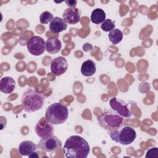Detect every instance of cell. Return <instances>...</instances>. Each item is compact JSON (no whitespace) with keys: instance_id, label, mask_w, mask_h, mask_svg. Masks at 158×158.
<instances>
[{"instance_id":"6da1fadb","label":"cell","mask_w":158,"mask_h":158,"mask_svg":"<svg viewBox=\"0 0 158 158\" xmlns=\"http://www.w3.org/2000/svg\"><path fill=\"white\" fill-rule=\"evenodd\" d=\"M89 151V145L87 141L78 135L68 138L63 148V152L67 158H86Z\"/></svg>"},{"instance_id":"7a4b0ae2","label":"cell","mask_w":158,"mask_h":158,"mask_svg":"<svg viewBox=\"0 0 158 158\" xmlns=\"http://www.w3.org/2000/svg\"><path fill=\"white\" fill-rule=\"evenodd\" d=\"M45 96L36 89L29 87L25 91L21 98L23 109L28 113L36 112L41 109L44 102Z\"/></svg>"},{"instance_id":"3957f363","label":"cell","mask_w":158,"mask_h":158,"mask_svg":"<svg viewBox=\"0 0 158 158\" xmlns=\"http://www.w3.org/2000/svg\"><path fill=\"white\" fill-rule=\"evenodd\" d=\"M69 110L66 106L56 102L48 107L45 113L47 121L52 125H60L68 118Z\"/></svg>"},{"instance_id":"277c9868","label":"cell","mask_w":158,"mask_h":158,"mask_svg":"<svg viewBox=\"0 0 158 158\" xmlns=\"http://www.w3.org/2000/svg\"><path fill=\"white\" fill-rule=\"evenodd\" d=\"M97 120L99 125L103 129L110 132L122 127L123 117L113 110H108L98 116Z\"/></svg>"},{"instance_id":"5b68a950","label":"cell","mask_w":158,"mask_h":158,"mask_svg":"<svg viewBox=\"0 0 158 158\" xmlns=\"http://www.w3.org/2000/svg\"><path fill=\"white\" fill-rule=\"evenodd\" d=\"M110 137L112 140L122 145H128L132 143L136 138V131L130 126L110 131Z\"/></svg>"},{"instance_id":"8992f818","label":"cell","mask_w":158,"mask_h":158,"mask_svg":"<svg viewBox=\"0 0 158 158\" xmlns=\"http://www.w3.org/2000/svg\"><path fill=\"white\" fill-rule=\"evenodd\" d=\"M28 51L32 55L38 56L43 54L46 50V41L39 36L31 37L27 43Z\"/></svg>"},{"instance_id":"52a82bcc","label":"cell","mask_w":158,"mask_h":158,"mask_svg":"<svg viewBox=\"0 0 158 158\" xmlns=\"http://www.w3.org/2000/svg\"><path fill=\"white\" fill-rule=\"evenodd\" d=\"M62 146V141L55 135L49 136L41 138L38 143V148L47 152L55 151Z\"/></svg>"},{"instance_id":"ba28073f","label":"cell","mask_w":158,"mask_h":158,"mask_svg":"<svg viewBox=\"0 0 158 158\" xmlns=\"http://www.w3.org/2000/svg\"><path fill=\"white\" fill-rule=\"evenodd\" d=\"M109 104L112 109L122 117L130 118L131 116V112L128 107V104L123 100L114 97L110 99Z\"/></svg>"},{"instance_id":"9c48e42d","label":"cell","mask_w":158,"mask_h":158,"mask_svg":"<svg viewBox=\"0 0 158 158\" xmlns=\"http://www.w3.org/2000/svg\"><path fill=\"white\" fill-rule=\"evenodd\" d=\"M35 130L41 138L54 135V128L52 124L49 123L45 117H42L36 124Z\"/></svg>"},{"instance_id":"30bf717a","label":"cell","mask_w":158,"mask_h":158,"mask_svg":"<svg viewBox=\"0 0 158 158\" xmlns=\"http://www.w3.org/2000/svg\"><path fill=\"white\" fill-rule=\"evenodd\" d=\"M68 63L63 57H57L51 63V70L56 76H60L67 72Z\"/></svg>"},{"instance_id":"8fae6325","label":"cell","mask_w":158,"mask_h":158,"mask_svg":"<svg viewBox=\"0 0 158 158\" xmlns=\"http://www.w3.org/2000/svg\"><path fill=\"white\" fill-rule=\"evenodd\" d=\"M62 17L66 23L76 24L80 20V11L77 7H68L64 10Z\"/></svg>"},{"instance_id":"7c38bea8","label":"cell","mask_w":158,"mask_h":158,"mask_svg":"<svg viewBox=\"0 0 158 158\" xmlns=\"http://www.w3.org/2000/svg\"><path fill=\"white\" fill-rule=\"evenodd\" d=\"M15 88V81L10 77H4L0 80V91L5 94L12 93Z\"/></svg>"},{"instance_id":"4fadbf2b","label":"cell","mask_w":158,"mask_h":158,"mask_svg":"<svg viewBox=\"0 0 158 158\" xmlns=\"http://www.w3.org/2000/svg\"><path fill=\"white\" fill-rule=\"evenodd\" d=\"M38 146L31 141H23L19 146V152L21 156H28L32 152L36 151Z\"/></svg>"},{"instance_id":"5bb4252c","label":"cell","mask_w":158,"mask_h":158,"mask_svg":"<svg viewBox=\"0 0 158 158\" xmlns=\"http://www.w3.org/2000/svg\"><path fill=\"white\" fill-rule=\"evenodd\" d=\"M67 27V23L64 20L59 17H55L51 21L49 28L51 32L53 33H59L66 30Z\"/></svg>"},{"instance_id":"9a60e30c","label":"cell","mask_w":158,"mask_h":158,"mask_svg":"<svg viewBox=\"0 0 158 158\" xmlns=\"http://www.w3.org/2000/svg\"><path fill=\"white\" fill-rule=\"evenodd\" d=\"M62 48L61 41L56 37H50L46 41V50L49 54L59 52Z\"/></svg>"},{"instance_id":"2e32d148","label":"cell","mask_w":158,"mask_h":158,"mask_svg":"<svg viewBox=\"0 0 158 158\" xmlns=\"http://www.w3.org/2000/svg\"><path fill=\"white\" fill-rule=\"evenodd\" d=\"M96 67L95 63L90 59L85 61L81 67V73L85 77H91L95 73Z\"/></svg>"},{"instance_id":"e0dca14e","label":"cell","mask_w":158,"mask_h":158,"mask_svg":"<svg viewBox=\"0 0 158 158\" xmlns=\"http://www.w3.org/2000/svg\"><path fill=\"white\" fill-rule=\"evenodd\" d=\"M106 20V14L104 11L100 8L95 9L91 13V20L95 24L102 23Z\"/></svg>"},{"instance_id":"ac0fdd59","label":"cell","mask_w":158,"mask_h":158,"mask_svg":"<svg viewBox=\"0 0 158 158\" xmlns=\"http://www.w3.org/2000/svg\"><path fill=\"white\" fill-rule=\"evenodd\" d=\"M123 36V34L122 31L118 28H114L109 31L108 35L109 40L113 44H118L122 40Z\"/></svg>"},{"instance_id":"d6986e66","label":"cell","mask_w":158,"mask_h":158,"mask_svg":"<svg viewBox=\"0 0 158 158\" xmlns=\"http://www.w3.org/2000/svg\"><path fill=\"white\" fill-rule=\"evenodd\" d=\"M115 21H113L110 19H106L102 23V25L101 26V29L106 32L112 31V30H114L115 28Z\"/></svg>"},{"instance_id":"ffe728a7","label":"cell","mask_w":158,"mask_h":158,"mask_svg":"<svg viewBox=\"0 0 158 158\" xmlns=\"http://www.w3.org/2000/svg\"><path fill=\"white\" fill-rule=\"evenodd\" d=\"M54 17L52 13L49 11H44L40 15V21L42 24H47L53 19Z\"/></svg>"},{"instance_id":"44dd1931","label":"cell","mask_w":158,"mask_h":158,"mask_svg":"<svg viewBox=\"0 0 158 158\" xmlns=\"http://www.w3.org/2000/svg\"><path fill=\"white\" fill-rule=\"evenodd\" d=\"M146 158L148 157H156L158 158V148H152L149 149L146 154L145 156Z\"/></svg>"},{"instance_id":"7402d4cb","label":"cell","mask_w":158,"mask_h":158,"mask_svg":"<svg viewBox=\"0 0 158 158\" xmlns=\"http://www.w3.org/2000/svg\"><path fill=\"white\" fill-rule=\"evenodd\" d=\"M65 2L69 6V7H75V6L77 4V1H76V0H67V1H65Z\"/></svg>"},{"instance_id":"603a6c76","label":"cell","mask_w":158,"mask_h":158,"mask_svg":"<svg viewBox=\"0 0 158 158\" xmlns=\"http://www.w3.org/2000/svg\"><path fill=\"white\" fill-rule=\"evenodd\" d=\"M28 156H29V157H36V158H38V157H39V156L38 155V154L36 153V151L32 152V153H31V154H30Z\"/></svg>"}]
</instances>
